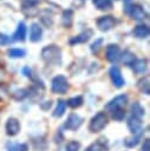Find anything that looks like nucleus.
I'll list each match as a JSON object with an SVG mask.
<instances>
[{"label":"nucleus","instance_id":"obj_1","mask_svg":"<svg viewBox=\"0 0 150 151\" xmlns=\"http://www.w3.org/2000/svg\"><path fill=\"white\" fill-rule=\"evenodd\" d=\"M41 59L52 66H60L61 61H63V57H61V50L56 46V45H48L45 46L41 50Z\"/></svg>","mask_w":150,"mask_h":151},{"label":"nucleus","instance_id":"obj_2","mask_svg":"<svg viewBox=\"0 0 150 151\" xmlns=\"http://www.w3.org/2000/svg\"><path fill=\"white\" fill-rule=\"evenodd\" d=\"M124 13L132 20L143 21L148 18V13L139 4H126L124 6Z\"/></svg>","mask_w":150,"mask_h":151},{"label":"nucleus","instance_id":"obj_3","mask_svg":"<svg viewBox=\"0 0 150 151\" xmlns=\"http://www.w3.org/2000/svg\"><path fill=\"white\" fill-rule=\"evenodd\" d=\"M107 122H109V119H107L106 113L100 111V112L96 113L91 118L90 125H89V130L91 132H99V131H102L107 125Z\"/></svg>","mask_w":150,"mask_h":151},{"label":"nucleus","instance_id":"obj_4","mask_svg":"<svg viewBox=\"0 0 150 151\" xmlns=\"http://www.w3.org/2000/svg\"><path fill=\"white\" fill-rule=\"evenodd\" d=\"M69 81H67V78L63 74H58L53 79H52V83H51V90L53 93H57V94H65L67 91H69Z\"/></svg>","mask_w":150,"mask_h":151},{"label":"nucleus","instance_id":"obj_5","mask_svg":"<svg viewBox=\"0 0 150 151\" xmlns=\"http://www.w3.org/2000/svg\"><path fill=\"white\" fill-rule=\"evenodd\" d=\"M96 24H97V27L99 31L107 32L117 25V19L113 15H103V17H99L97 19Z\"/></svg>","mask_w":150,"mask_h":151},{"label":"nucleus","instance_id":"obj_6","mask_svg":"<svg viewBox=\"0 0 150 151\" xmlns=\"http://www.w3.org/2000/svg\"><path fill=\"white\" fill-rule=\"evenodd\" d=\"M109 76H110V79H111L115 87L120 88L125 85V80H124V78L122 76V72H120L118 66H116V65L111 66L110 70H109Z\"/></svg>","mask_w":150,"mask_h":151},{"label":"nucleus","instance_id":"obj_7","mask_svg":"<svg viewBox=\"0 0 150 151\" xmlns=\"http://www.w3.org/2000/svg\"><path fill=\"white\" fill-rule=\"evenodd\" d=\"M120 58V48L117 44H109L105 48V59L111 63L115 64L116 61H118Z\"/></svg>","mask_w":150,"mask_h":151},{"label":"nucleus","instance_id":"obj_8","mask_svg":"<svg viewBox=\"0 0 150 151\" xmlns=\"http://www.w3.org/2000/svg\"><path fill=\"white\" fill-rule=\"evenodd\" d=\"M92 35H93V31H92L91 28H86V29H84L83 32H80L79 34L72 37V38L69 40V44H70L71 46H74V45H77V44H84V42L89 41Z\"/></svg>","mask_w":150,"mask_h":151},{"label":"nucleus","instance_id":"obj_9","mask_svg":"<svg viewBox=\"0 0 150 151\" xmlns=\"http://www.w3.org/2000/svg\"><path fill=\"white\" fill-rule=\"evenodd\" d=\"M83 122H84V119H83L79 114L71 113V114L67 117V119H66L64 126H65V129H67V130H70V131H74V130H77V129H79V127L81 126Z\"/></svg>","mask_w":150,"mask_h":151},{"label":"nucleus","instance_id":"obj_10","mask_svg":"<svg viewBox=\"0 0 150 151\" xmlns=\"http://www.w3.org/2000/svg\"><path fill=\"white\" fill-rule=\"evenodd\" d=\"M126 103H128V96L124 94V93L123 94H118L105 105V110L110 111V110L116 109V107H124Z\"/></svg>","mask_w":150,"mask_h":151},{"label":"nucleus","instance_id":"obj_11","mask_svg":"<svg viewBox=\"0 0 150 151\" xmlns=\"http://www.w3.org/2000/svg\"><path fill=\"white\" fill-rule=\"evenodd\" d=\"M126 125H128V129L130 130V132H132L133 134H138V133L143 132V129H142L143 125H142V120L139 118H136V117L130 116L128 118Z\"/></svg>","mask_w":150,"mask_h":151},{"label":"nucleus","instance_id":"obj_12","mask_svg":"<svg viewBox=\"0 0 150 151\" xmlns=\"http://www.w3.org/2000/svg\"><path fill=\"white\" fill-rule=\"evenodd\" d=\"M5 127H6V133L8 136H15L20 131V123H19V120L17 118L11 117V118L7 119Z\"/></svg>","mask_w":150,"mask_h":151},{"label":"nucleus","instance_id":"obj_13","mask_svg":"<svg viewBox=\"0 0 150 151\" xmlns=\"http://www.w3.org/2000/svg\"><path fill=\"white\" fill-rule=\"evenodd\" d=\"M43 0H20L21 2V9L26 15H31V11H34V13L37 14V6Z\"/></svg>","mask_w":150,"mask_h":151},{"label":"nucleus","instance_id":"obj_14","mask_svg":"<svg viewBox=\"0 0 150 151\" xmlns=\"http://www.w3.org/2000/svg\"><path fill=\"white\" fill-rule=\"evenodd\" d=\"M43 38V28L38 22H33L30 27V41L39 42Z\"/></svg>","mask_w":150,"mask_h":151},{"label":"nucleus","instance_id":"obj_15","mask_svg":"<svg viewBox=\"0 0 150 151\" xmlns=\"http://www.w3.org/2000/svg\"><path fill=\"white\" fill-rule=\"evenodd\" d=\"M26 34H27V27L24 21H20L17 26L15 32L13 33L12 40L13 41H25L26 40Z\"/></svg>","mask_w":150,"mask_h":151},{"label":"nucleus","instance_id":"obj_16","mask_svg":"<svg viewBox=\"0 0 150 151\" xmlns=\"http://www.w3.org/2000/svg\"><path fill=\"white\" fill-rule=\"evenodd\" d=\"M132 34H133V37H136L137 39H145V38H148L149 34H150L149 26L145 25V24H139V25H137V26L133 27Z\"/></svg>","mask_w":150,"mask_h":151},{"label":"nucleus","instance_id":"obj_17","mask_svg":"<svg viewBox=\"0 0 150 151\" xmlns=\"http://www.w3.org/2000/svg\"><path fill=\"white\" fill-rule=\"evenodd\" d=\"M72 24H73V11L71 8H67L61 13V25L65 28H71Z\"/></svg>","mask_w":150,"mask_h":151},{"label":"nucleus","instance_id":"obj_18","mask_svg":"<svg viewBox=\"0 0 150 151\" xmlns=\"http://www.w3.org/2000/svg\"><path fill=\"white\" fill-rule=\"evenodd\" d=\"M131 67L133 68V71H135L137 74H143V73L146 71V68H148V60H146L145 58L136 59Z\"/></svg>","mask_w":150,"mask_h":151},{"label":"nucleus","instance_id":"obj_19","mask_svg":"<svg viewBox=\"0 0 150 151\" xmlns=\"http://www.w3.org/2000/svg\"><path fill=\"white\" fill-rule=\"evenodd\" d=\"M107 150V142L105 138H99L96 143L91 144L85 151H106Z\"/></svg>","mask_w":150,"mask_h":151},{"label":"nucleus","instance_id":"obj_20","mask_svg":"<svg viewBox=\"0 0 150 151\" xmlns=\"http://www.w3.org/2000/svg\"><path fill=\"white\" fill-rule=\"evenodd\" d=\"M120 60H122V63L124 64V65H126V66H132V64L135 63V60H136V55H135V53H132L130 50H125L122 54H120V58H119Z\"/></svg>","mask_w":150,"mask_h":151},{"label":"nucleus","instance_id":"obj_21","mask_svg":"<svg viewBox=\"0 0 150 151\" xmlns=\"http://www.w3.org/2000/svg\"><path fill=\"white\" fill-rule=\"evenodd\" d=\"M92 4L99 11H110L113 7L112 0H92Z\"/></svg>","mask_w":150,"mask_h":151},{"label":"nucleus","instance_id":"obj_22","mask_svg":"<svg viewBox=\"0 0 150 151\" xmlns=\"http://www.w3.org/2000/svg\"><path fill=\"white\" fill-rule=\"evenodd\" d=\"M130 112H131V116L132 117H136V118H142L144 116V107L138 103V101H135L131 106H130Z\"/></svg>","mask_w":150,"mask_h":151},{"label":"nucleus","instance_id":"obj_23","mask_svg":"<svg viewBox=\"0 0 150 151\" xmlns=\"http://www.w3.org/2000/svg\"><path fill=\"white\" fill-rule=\"evenodd\" d=\"M7 55L13 59H19V58H24L26 55V51L24 48H8Z\"/></svg>","mask_w":150,"mask_h":151},{"label":"nucleus","instance_id":"obj_24","mask_svg":"<svg viewBox=\"0 0 150 151\" xmlns=\"http://www.w3.org/2000/svg\"><path fill=\"white\" fill-rule=\"evenodd\" d=\"M66 101L65 100H63V99H59L58 101H57V106H56V109H54V111H53V117H61L63 114H64V112H65V110H66Z\"/></svg>","mask_w":150,"mask_h":151},{"label":"nucleus","instance_id":"obj_25","mask_svg":"<svg viewBox=\"0 0 150 151\" xmlns=\"http://www.w3.org/2000/svg\"><path fill=\"white\" fill-rule=\"evenodd\" d=\"M110 112H111V117L115 120H118V122L123 120L125 118V116H126V112H125L124 107H116V109L110 110Z\"/></svg>","mask_w":150,"mask_h":151},{"label":"nucleus","instance_id":"obj_26","mask_svg":"<svg viewBox=\"0 0 150 151\" xmlns=\"http://www.w3.org/2000/svg\"><path fill=\"white\" fill-rule=\"evenodd\" d=\"M138 88L142 93L144 94H150V87H149V77L145 76L144 78H142L139 81H138Z\"/></svg>","mask_w":150,"mask_h":151},{"label":"nucleus","instance_id":"obj_27","mask_svg":"<svg viewBox=\"0 0 150 151\" xmlns=\"http://www.w3.org/2000/svg\"><path fill=\"white\" fill-rule=\"evenodd\" d=\"M84 103V99L81 96H76V97H72L70 98L67 101H66V105H69L70 107L72 109H77V107H80Z\"/></svg>","mask_w":150,"mask_h":151},{"label":"nucleus","instance_id":"obj_28","mask_svg":"<svg viewBox=\"0 0 150 151\" xmlns=\"http://www.w3.org/2000/svg\"><path fill=\"white\" fill-rule=\"evenodd\" d=\"M142 133H143V132H141V133H138V134H133L132 137L126 138V139L124 140V145H125L126 147H133V146H136V145L139 143V139H141Z\"/></svg>","mask_w":150,"mask_h":151},{"label":"nucleus","instance_id":"obj_29","mask_svg":"<svg viewBox=\"0 0 150 151\" xmlns=\"http://www.w3.org/2000/svg\"><path fill=\"white\" fill-rule=\"evenodd\" d=\"M40 21H41V24H43L44 26H46V27H51V26L53 25V18H52V14L48 13V11L43 12V14H41V17H40Z\"/></svg>","mask_w":150,"mask_h":151},{"label":"nucleus","instance_id":"obj_30","mask_svg":"<svg viewBox=\"0 0 150 151\" xmlns=\"http://www.w3.org/2000/svg\"><path fill=\"white\" fill-rule=\"evenodd\" d=\"M7 149L8 151H27L28 150V146L27 144H24V143H8L7 144Z\"/></svg>","mask_w":150,"mask_h":151},{"label":"nucleus","instance_id":"obj_31","mask_svg":"<svg viewBox=\"0 0 150 151\" xmlns=\"http://www.w3.org/2000/svg\"><path fill=\"white\" fill-rule=\"evenodd\" d=\"M28 96H30V92H28V90H26V88L17 90V91H14V92L11 94V97H12L13 99H15V100H22V99H25V98L28 97Z\"/></svg>","mask_w":150,"mask_h":151},{"label":"nucleus","instance_id":"obj_32","mask_svg":"<svg viewBox=\"0 0 150 151\" xmlns=\"http://www.w3.org/2000/svg\"><path fill=\"white\" fill-rule=\"evenodd\" d=\"M80 149V143L77 140H70L65 145V151H79Z\"/></svg>","mask_w":150,"mask_h":151},{"label":"nucleus","instance_id":"obj_33","mask_svg":"<svg viewBox=\"0 0 150 151\" xmlns=\"http://www.w3.org/2000/svg\"><path fill=\"white\" fill-rule=\"evenodd\" d=\"M102 44H103V38H98V39H96V40L91 44V46H90L91 52H92L93 54L98 53V51H99V48H100Z\"/></svg>","mask_w":150,"mask_h":151},{"label":"nucleus","instance_id":"obj_34","mask_svg":"<svg viewBox=\"0 0 150 151\" xmlns=\"http://www.w3.org/2000/svg\"><path fill=\"white\" fill-rule=\"evenodd\" d=\"M13 40H12V38L9 37V35H7V34H5V33H0V45L2 46V45H8V44H11Z\"/></svg>","mask_w":150,"mask_h":151},{"label":"nucleus","instance_id":"obj_35","mask_svg":"<svg viewBox=\"0 0 150 151\" xmlns=\"http://www.w3.org/2000/svg\"><path fill=\"white\" fill-rule=\"evenodd\" d=\"M6 97H8V91L7 87L2 84H0V100H4Z\"/></svg>","mask_w":150,"mask_h":151},{"label":"nucleus","instance_id":"obj_36","mask_svg":"<svg viewBox=\"0 0 150 151\" xmlns=\"http://www.w3.org/2000/svg\"><path fill=\"white\" fill-rule=\"evenodd\" d=\"M21 72H22V74H24L25 77H27V78H30V79L33 78V76H32V70L30 68V66H24L22 70H21Z\"/></svg>","mask_w":150,"mask_h":151},{"label":"nucleus","instance_id":"obj_37","mask_svg":"<svg viewBox=\"0 0 150 151\" xmlns=\"http://www.w3.org/2000/svg\"><path fill=\"white\" fill-rule=\"evenodd\" d=\"M142 151H150V140H149L148 138H146V139H144V142H143Z\"/></svg>","mask_w":150,"mask_h":151},{"label":"nucleus","instance_id":"obj_38","mask_svg":"<svg viewBox=\"0 0 150 151\" xmlns=\"http://www.w3.org/2000/svg\"><path fill=\"white\" fill-rule=\"evenodd\" d=\"M51 105H52V101L48 100V101H44V103H41V104H40V107H41L43 110H47V109L51 107Z\"/></svg>","mask_w":150,"mask_h":151},{"label":"nucleus","instance_id":"obj_39","mask_svg":"<svg viewBox=\"0 0 150 151\" xmlns=\"http://www.w3.org/2000/svg\"><path fill=\"white\" fill-rule=\"evenodd\" d=\"M2 77H4V72H2V70H1V67H0V80L2 79Z\"/></svg>","mask_w":150,"mask_h":151},{"label":"nucleus","instance_id":"obj_40","mask_svg":"<svg viewBox=\"0 0 150 151\" xmlns=\"http://www.w3.org/2000/svg\"><path fill=\"white\" fill-rule=\"evenodd\" d=\"M1 64H2V58H1V52H0V66H1Z\"/></svg>","mask_w":150,"mask_h":151},{"label":"nucleus","instance_id":"obj_41","mask_svg":"<svg viewBox=\"0 0 150 151\" xmlns=\"http://www.w3.org/2000/svg\"><path fill=\"white\" fill-rule=\"evenodd\" d=\"M124 1H130V0H124Z\"/></svg>","mask_w":150,"mask_h":151},{"label":"nucleus","instance_id":"obj_42","mask_svg":"<svg viewBox=\"0 0 150 151\" xmlns=\"http://www.w3.org/2000/svg\"><path fill=\"white\" fill-rule=\"evenodd\" d=\"M80 1H84V0H80Z\"/></svg>","mask_w":150,"mask_h":151}]
</instances>
